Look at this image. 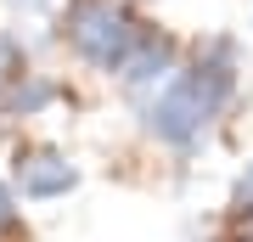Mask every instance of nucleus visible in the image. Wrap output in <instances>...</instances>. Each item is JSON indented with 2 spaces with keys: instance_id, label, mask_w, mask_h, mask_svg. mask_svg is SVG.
<instances>
[{
  "instance_id": "nucleus-1",
  "label": "nucleus",
  "mask_w": 253,
  "mask_h": 242,
  "mask_svg": "<svg viewBox=\"0 0 253 242\" xmlns=\"http://www.w3.org/2000/svg\"><path fill=\"white\" fill-rule=\"evenodd\" d=\"M225 56H231V45H219V62L180 68L152 101H141L152 141H163L169 152H191V146L214 130V118L225 113V101H231V62Z\"/></svg>"
},
{
  "instance_id": "nucleus-5",
  "label": "nucleus",
  "mask_w": 253,
  "mask_h": 242,
  "mask_svg": "<svg viewBox=\"0 0 253 242\" xmlns=\"http://www.w3.org/2000/svg\"><path fill=\"white\" fill-rule=\"evenodd\" d=\"M23 231H28V225H23V208H17V197H11V186L0 180V242H17Z\"/></svg>"
},
{
  "instance_id": "nucleus-2",
  "label": "nucleus",
  "mask_w": 253,
  "mask_h": 242,
  "mask_svg": "<svg viewBox=\"0 0 253 242\" xmlns=\"http://www.w3.org/2000/svg\"><path fill=\"white\" fill-rule=\"evenodd\" d=\"M135 34L141 28L129 23V11L118 0H73V11H68V45L101 73H118V62L135 45Z\"/></svg>"
},
{
  "instance_id": "nucleus-3",
  "label": "nucleus",
  "mask_w": 253,
  "mask_h": 242,
  "mask_svg": "<svg viewBox=\"0 0 253 242\" xmlns=\"http://www.w3.org/2000/svg\"><path fill=\"white\" fill-rule=\"evenodd\" d=\"M11 186H17L28 203H56V197H68V192L79 186V169H73V158L56 152V146H23L17 163H11Z\"/></svg>"
},
{
  "instance_id": "nucleus-4",
  "label": "nucleus",
  "mask_w": 253,
  "mask_h": 242,
  "mask_svg": "<svg viewBox=\"0 0 253 242\" xmlns=\"http://www.w3.org/2000/svg\"><path fill=\"white\" fill-rule=\"evenodd\" d=\"M169 79H174V45L158 40V34H135L129 56L118 62V85H124V96H129V101H152Z\"/></svg>"
}]
</instances>
